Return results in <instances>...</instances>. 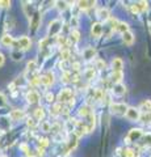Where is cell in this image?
Segmentation results:
<instances>
[{
	"label": "cell",
	"mask_w": 151,
	"mask_h": 157,
	"mask_svg": "<svg viewBox=\"0 0 151 157\" xmlns=\"http://www.w3.org/2000/svg\"><path fill=\"white\" fill-rule=\"evenodd\" d=\"M61 30H62V21L61 20H53V21L49 24V30H47L49 37L58 36Z\"/></svg>",
	"instance_id": "1"
},
{
	"label": "cell",
	"mask_w": 151,
	"mask_h": 157,
	"mask_svg": "<svg viewBox=\"0 0 151 157\" xmlns=\"http://www.w3.org/2000/svg\"><path fill=\"white\" fill-rule=\"evenodd\" d=\"M128 105L126 104H117V102H114V104H110V113L114 115H120L122 117L126 114V110H128Z\"/></svg>",
	"instance_id": "2"
},
{
	"label": "cell",
	"mask_w": 151,
	"mask_h": 157,
	"mask_svg": "<svg viewBox=\"0 0 151 157\" xmlns=\"http://www.w3.org/2000/svg\"><path fill=\"white\" fill-rule=\"evenodd\" d=\"M74 97L72 96V89L70 88H63V89L59 92V94H58V104H67L71 98Z\"/></svg>",
	"instance_id": "3"
},
{
	"label": "cell",
	"mask_w": 151,
	"mask_h": 157,
	"mask_svg": "<svg viewBox=\"0 0 151 157\" xmlns=\"http://www.w3.org/2000/svg\"><path fill=\"white\" fill-rule=\"evenodd\" d=\"M142 136H143L142 130L141 128H133V130L129 131V134H128V136H126L125 140H126V143H133V141L139 140Z\"/></svg>",
	"instance_id": "4"
},
{
	"label": "cell",
	"mask_w": 151,
	"mask_h": 157,
	"mask_svg": "<svg viewBox=\"0 0 151 157\" xmlns=\"http://www.w3.org/2000/svg\"><path fill=\"white\" fill-rule=\"evenodd\" d=\"M125 117L128 118L130 122H139V118H141V111L135 107H128L126 110V114Z\"/></svg>",
	"instance_id": "5"
},
{
	"label": "cell",
	"mask_w": 151,
	"mask_h": 157,
	"mask_svg": "<svg viewBox=\"0 0 151 157\" xmlns=\"http://www.w3.org/2000/svg\"><path fill=\"white\" fill-rule=\"evenodd\" d=\"M17 46H18V50H29L32 46V41H30V38L26 37V36H22L17 39Z\"/></svg>",
	"instance_id": "6"
},
{
	"label": "cell",
	"mask_w": 151,
	"mask_h": 157,
	"mask_svg": "<svg viewBox=\"0 0 151 157\" xmlns=\"http://www.w3.org/2000/svg\"><path fill=\"white\" fill-rule=\"evenodd\" d=\"M87 132H88V130H87V124L83 123V122H77L74 131H72V134H75L77 137H80L83 135H85Z\"/></svg>",
	"instance_id": "7"
},
{
	"label": "cell",
	"mask_w": 151,
	"mask_h": 157,
	"mask_svg": "<svg viewBox=\"0 0 151 157\" xmlns=\"http://www.w3.org/2000/svg\"><path fill=\"white\" fill-rule=\"evenodd\" d=\"M41 84H43L45 86H50V85L54 84V73L46 72L45 75L41 77Z\"/></svg>",
	"instance_id": "8"
},
{
	"label": "cell",
	"mask_w": 151,
	"mask_h": 157,
	"mask_svg": "<svg viewBox=\"0 0 151 157\" xmlns=\"http://www.w3.org/2000/svg\"><path fill=\"white\" fill-rule=\"evenodd\" d=\"M91 34H92V37H95V38L101 37V34H103V25H101V22H95V24H92Z\"/></svg>",
	"instance_id": "9"
},
{
	"label": "cell",
	"mask_w": 151,
	"mask_h": 157,
	"mask_svg": "<svg viewBox=\"0 0 151 157\" xmlns=\"http://www.w3.org/2000/svg\"><path fill=\"white\" fill-rule=\"evenodd\" d=\"M96 16L99 20H101V21H106V20H109V16H110V13H109V9L108 8H99L97 9V12H96Z\"/></svg>",
	"instance_id": "10"
},
{
	"label": "cell",
	"mask_w": 151,
	"mask_h": 157,
	"mask_svg": "<svg viewBox=\"0 0 151 157\" xmlns=\"http://www.w3.org/2000/svg\"><path fill=\"white\" fill-rule=\"evenodd\" d=\"M122 68H124V62L121 58H114L112 60V70H113V72H122Z\"/></svg>",
	"instance_id": "11"
},
{
	"label": "cell",
	"mask_w": 151,
	"mask_h": 157,
	"mask_svg": "<svg viewBox=\"0 0 151 157\" xmlns=\"http://www.w3.org/2000/svg\"><path fill=\"white\" fill-rule=\"evenodd\" d=\"M24 117H25V113H24L22 110H20V109H14V110H12L11 113H9V118H11L12 121H20Z\"/></svg>",
	"instance_id": "12"
},
{
	"label": "cell",
	"mask_w": 151,
	"mask_h": 157,
	"mask_svg": "<svg viewBox=\"0 0 151 157\" xmlns=\"http://www.w3.org/2000/svg\"><path fill=\"white\" fill-rule=\"evenodd\" d=\"M26 100L29 104H37V102L40 101V94H38V92H36V90H30V92H28V94H26Z\"/></svg>",
	"instance_id": "13"
},
{
	"label": "cell",
	"mask_w": 151,
	"mask_h": 157,
	"mask_svg": "<svg viewBox=\"0 0 151 157\" xmlns=\"http://www.w3.org/2000/svg\"><path fill=\"white\" fill-rule=\"evenodd\" d=\"M134 39H135L134 34L131 33L130 30L122 34V41H124V43H125V45H128V46H131V45H133V43H134Z\"/></svg>",
	"instance_id": "14"
},
{
	"label": "cell",
	"mask_w": 151,
	"mask_h": 157,
	"mask_svg": "<svg viewBox=\"0 0 151 157\" xmlns=\"http://www.w3.org/2000/svg\"><path fill=\"white\" fill-rule=\"evenodd\" d=\"M77 137L75 134H71L70 137H69V140H67V148H69V151H74L76 148V145H77Z\"/></svg>",
	"instance_id": "15"
},
{
	"label": "cell",
	"mask_w": 151,
	"mask_h": 157,
	"mask_svg": "<svg viewBox=\"0 0 151 157\" xmlns=\"http://www.w3.org/2000/svg\"><path fill=\"white\" fill-rule=\"evenodd\" d=\"M112 92H113L114 96H124L126 92V88L122 82H121V84H114V86L112 88Z\"/></svg>",
	"instance_id": "16"
},
{
	"label": "cell",
	"mask_w": 151,
	"mask_h": 157,
	"mask_svg": "<svg viewBox=\"0 0 151 157\" xmlns=\"http://www.w3.org/2000/svg\"><path fill=\"white\" fill-rule=\"evenodd\" d=\"M83 56H84L85 60H91V59H93L96 56V50L92 47H87L84 51H83Z\"/></svg>",
	"instance_id": "17"
},
{
	"label": "cell",
	"mask_w": 151,
	"mask_h": 157,
	"mask_svg": "<svg viewBox=\"0 0 151 157\" xmlns=\"http://www.w3.org/2000/svg\"><path fill=\"white\" fill-rule=\"evenodd\" d=\"M114 29L118 30L120 33H126L129 32V25L126 22H122V21H116V25H114Z\"/></svg>",
	"instance_id": "18"
},
{
	"label": "cell",
	"mask_w": 151,
	"mask_h": 157,
	"mask_svg": "<svg viewBox=\"0 0 151 157\" xmlns=\"http://www.w3.org/2000/svg\"><path fill=\"white\" fill-rule=\"evenodd\" d=\"M40 22H41V16H40V13H34V14L32 16V18H30V26H32L33 30H36V29L38 28Z\"/></svg>",
	"instance_id": "19"
},
{
	"label": "cell",
	"mask_w": 151,
	"mask_h": 157,
	"mask_svg": "<svg viewBox=\"0 0 151 157\" xmlns=\"http://www.w3.org/2000/svg\"><path fill=\"white\" fill-rule=\"evenodd\" d=\"M14 43V39L12 36H9V34H4V36L2 37V45L3 46H6V47H9V46H12Z\"/></svg>",
	"instance_id": "20"
},
{
	"label": "cell",
	"mask_w": 151,
	"mask_h": 157,
	"mask_svg": "<svg viewBox=\"0 0 151 157\" xmlns=\"http://www.w3.org/2000/svg\"><path fill=\"white\" fill-rule=\"evenodd\" d=\"M92 113V110H91V107L88 106V105H81L80 107H79V111H77V114H79L80 117H88L89 114Z\"/></svg>",
	"instance_id": "21"
},
{
	"label": "cell",
	"mask_w": 151,
	"mask_h": 157,
	"mask_svg": "<svg viewBox=\"0 0 151 157\" xmlns=\"http://www.w3.org/2000/svg\"><path fill=\"white\" fill-rule=\"evenodd\" d=\"M139 111L142 110L143 113H150L151 111V101L150 100H145L141 102V105H139Z\"/></svg>",
	"instance_id": "22"
},
{
	"label": "cell",
	"mask_w": 151,
	"mask_h": 157,
	"mask_svg": "<svg viewBox=\"0 0 151 157\" xmlns=\"http://www.w3.org/2000/svg\"><path fill=\"white\" fill-rule=\"evenodd\" d=\"M79 39H80L79 30H76V29H72L71 33H70V41H69V43H76Z\"/></svg>",
	"instance_id": "23"
},
{
	"label": "cell",
	"mask_w": 151,
	"mask_h": 157,
	"mask_svg": "<svg viewBox=\"0 0 151 157\" xmlns=\"http://www.w3.org/2000/svg\"><path fill=\"white\" fill-rule=\"evenodd\" d=\"M77 4V8H79L80 9V11H81V9H83V11H85V9H88V8H91L92 6H95V2H77L76 3Z\"/></svg>",
	"instance_id": "24"
},
{
	"label": "cell",
	"mask_w": 151,
	"mask_h": 157,
	"mask_svg": "<svg viewBox=\"0 0 151 157\" xmlns=\"http://www.w3.org/2000/svg\"><path fill=\"white\" fill-rule=\"evenodd\" d=\"M43 118H45V110H43V107H37L34 110V119L42 121Z\"/></svg>",
	"instance_id": "25"
},
{
	"label": "cell",
	"mask_w": 151,
	"mask_h": 157,
	"mask_svg": "<svg viewBox=\"0 0 151 157\" xmlns=\"http://www.w3.org/2000/svg\"><path fill=\"white\" fill-rule=\"evenodd\" d=\"M122 78H124L122 72H113V75H112V80L114 81V84H121Z\"/></svg>",
	"instance_id": "26"
},
{
	"label": "cell",
	"mask_w": 151,
	"mask_h": 157,
	"mask_svg": "<svg viewBox=\"0 0 151 157\" xmlns=\"http://www.w3.org/2000/svg\"><path fill=\"white\" fill-rule=\"evenodd\" d=\"M50 114H51V115H58V114H62V105H61V104H54V105L51 106Z\"/></svg>",
	"instance_id": "27"
},
{
	"label": "cell",
	"mask_w": 151,
	"mask_h": 157,
	"mask_svg": "<svg viewBox=\"0 0 151 157\" xmlns=\"http://www.w3.org/2000/svg\"><path fill=\"white\" fill-rule=\"evenodd\" d=\"M70 56H71V51L69 50V48H63V50L61 51V60H62V62L69 60Z\"/></svg>",
	"instance_id": "28"
},
{
	"label": "cell",
	"mask_w": 151,
	"mask_h": 157,
	"mask_svg": "<svg viewBox=\"0 0 151 157\" xmlns=\"http://www.w3.org/2000/svg\"><path fill=\"white\" fill-rule=\"evenodd\" d=\"M137 7H138V11L139 12H146L149 9V3L142 0V2H138L137 3Z\"/></svg>",
	"instance_id": "29"
},
{
	"label": "cell",
	"mask_w": 151,
	"mask_h": 157,
	"mask_svg": "<svg viewBox=\"0 0 151 157\" xmlns=\"http://www.w3.org/2000/svg\"><path fill=\"white\" fill-rule=\"evenodd\" d=\"M26 70H28V72H34L36 70H37V62L36 60H29L28 62V64H26Z\"/></svg>",
	"instance_id": "30"
},
{
	"label": "cell",
	"mask_w": 151,
	"mask_h": 157,
	"mask_svg": "<svg viewBox=\"0 0 151 157\" xmlns=\"http://www.w3.org/2000/svg\"><path fill=\"white\" fill-rule=\"evenodd\" d=\"M124 155L125 157H138V152L133 148H128V149H125Z\"/></svg>",
	"instance_id": "31"
},
{
	"label": "cell",
	"mask_w": 151,
	"mask_h": 157,
	"mask_svg": "<svg viewBox=\"0 0 151 157\" xmlns=\"http://www.w3.org/2000/svg\"><path fill=\"white\" fill-rule=\"evenodd\" d=\"M41 130H42L43 132H50V131H51V124L49 123L47 121H43L42 123H41Z\"/></svg>",
	"instance_id": "32"
},
{
	"label": "cell",
	"mask_w": 151,
	"mask_h": 157,
	"mask_svg": "<svg viewBox=\"0 0 151 157\" xmlns=\"http://www.w3.org/2000/svg\"><path fill=\"white\" fill-rule=\"evenodd\" d=\"M95 75H96V71L93 70V68H89V70H87L85 73H84L85 78H88V80H92V78L95 77Z\"/></svg>",
	"instance_id": "33"
},
{
	"label": "cell",
	"mask_w": 151,
	"mask_h": 157,
	"mask_svg": "<svg viewBox=\"0 0 151 157\" xmlns=\"http://www.w3.org/2000/svg\"><path fill=\"white\" fill-rule=\"evenodd\" d=\"M61 80H62L63 82H70V81H71V73H70V72H67V71H65V72L62 73Z\"/></svg>",
	"instance_id": "34"
},
{
	"label": "cell",
	"mask_w": 151,
	"mask_h": 157,
	"mask_svg": "<svg viewBox=\"0 0 151 157\" xmlns=\"http://www.w3.org/2000/svg\"><path fill=\"white\" fill-rule=\"evenodd\" d=\"M143 144L145 145H151V132H147V134H143Z\"/></svg>",
	"instance_id": "35"
},
{
	"label": "cell",
	"mask_w": 151,
	"mask_h": 157,
	"mask_svg": "<svg viewBox=\"0 0 151 157\" xmlns=\"http://www.w3.org/2000/svg\"><path fill=\"white\" fill-rule=\"evenodd\" d=\"M20 149L24 151V153H26L29 157H33V153H30V149H29V147L26 144H20Z\"/></svg>",
	"instance_id": "36"
},
{
	"label": "cell",
	"mask_w": 151,
	"mask_h": 157,
	"mask_svg": "<svg viewBox=\"0 0 151 157\" xmlns=\"http://www.w3.org/2000/svg\"><path fill=\"white\" fill-rule=\"evenodd\" d=\"M12 58H13V60H21L22 59V52H20V50L13 51L12 52Z\"/></svg>",
	"instance_id": "37"
},
{
	"label": "cell",
	"mask_w": 151,
	"mask_h": 157,
	"mask_svg": "<svg viewBox=\"0 0 151 157\" xmlns=\"http://www.w3.org/2000/svg\"><path fill=\"white\" fill-rule=\"evenodd\" d=\"M55 4H57V8L58 9H61V11H65V9L67 8V2H55Z\"/></svg>",
	"instance_id": "38"
},
{
	"label": "cell",
	"mask_w": 151,
	"mask_h": 157,
	"mask_svg": "<svg viewBox=\"0 0 151 157\" xmlns=\"http://www.w3.org/2000/svg\"><path fill=\"white\" fill-rule=\"evenodd\" d=\"M4 106H7V98L3 93H0V107H4Z\"/></svg>",
	"instance_id": "39"
},
{
	"label": "cell",
	"mask_w": 151,
	"mask_h": 157,
	"mask_svg": "<svg viewBox=\"0 0 151 157\" xmlns=\"http://www.w3.org/2000/svg\"><path fill=\"white\" fill-rule=\"evenodd\" d=\"M28 126L32 127V128L33 127H36L37 126V119H34V118H29L28 119Z\"/></svg>",
	"instance_id": "40"
},
{
	"label": "cell",
	"mask_w": 151,
	"mask_h": 157,
	"mask_svg": "<svg viewBox=\"0 0 151 157\" xmlns=\"http://www.w3.org/2000/svg\"><path fill=\"white\" fill-rule=\"evenodd\" d=\"M40 145H41V148L45 149L46 147L49 145V140H47V139H41V140H40Z\"/></svg>",
	"instance_id": "41"
},
{
	"label": "cell",
	"mask_w": 151,
	"mask_h": 157,
	"mask_svg": "<svg viewBox=\"0 0 151 157\" xmlns=\"http://www.w3.org/2000/svg\"><path fill=\"white\" fill-rule=\"evenodd\" d=\"M70 24H71V26H74V28H76L77 26V17H71V21H70Z\"/></svg>",
	"instance_id": "42"
},
{
	"label": "cell",
	"mask_w": 151,
	"mask_h": 157,
	"mask_svg": "<svg viewBox=\"0 0 151 157\" xmlns=\"http://www.w3.org/2000/svg\"><path fill=\"white\" fill-rule=\"evenodd\" d=\"M46 101L47 102H53V101H54V94H53V93H47V94H46Z\"/></svg>",
	"instance_id": "43"
},
{
	"label": "cell",
	"mask_w": 151,
	"mask_h": 157,
	"mask_svg": "<svg viewBox=\"0 0 151 157\" xmlns=\"http://www.w3.org/2000/svg\"><path fill=\"white\" fill-rule=\"evenodd\" d=\"M0 7L2 8H8V7H11V2H0Z\"/></svg>",
	"instance_id": "44"
},
{
	"label": "cell",
	"mask_w": 151,
	"mask_h": 157,
	"mask_svg": "<svg viewBox=\"0 0 151 157\" xmlns=\"http://www.w3.org/2000/svg\"><path fill=\"white\" fill-rule=\"evenodd\" d=\"M130 9H131V12L133 13H139V11H138V7H137V4H131V7H130Z\"/></svg>",
	"instance_id": "45"
},
{
	"label": "cell",
	"mask_w": 151,
	"mask_h": 157,
	"mask_svg": "<svg viewBox=\"0 0 151 157\" xmlns=\"http://www.w3.org/2000/svg\"><path fill=\"white\" fill-rule=\"evenodd\" d=\"M97 68H100V70L105 68V62H103V60H99V62H97Z\"/></svg>",
	"instance_id": "46"
},
{
	"label": "cell",
	"mask_w": 151,
	"mask_h": 157,
	"mask_svg": "<svg viewBox=\"0 0 151 157\" xmlns=\"http://www.w3.org/2000/svg\"><path fill=\"white\" fill-rule=\"evenodd\" d=\"M72 68H74V71H79V68H80V63H72Z\"/></svg>",
	"instance_id": "47"
},
{
	"label": "cell",
	"mask_w": 151,
	"mask_h": 157,
	"mask_svg": "<svg viewBox=\"0 0 151 157\" xmlns=\"http://www.w3.org/2000/svg\"><path fill=\"white\" fill-rule=\"evenodd\" d=\"M4 62H6V58H4V55H3L2 52H0V67L4 64Z\"/></svg>",
	"instance_id": "48"
},
{
	"label": "cell",
	"mask_w": 151,
	"mask_h": 157,
	"mask_svg": "<svg viewBox=\"0 0 151 157\" xmlns=\"http://www.w3.org/2000/svg\"><path fill=\"white\" fill-rule=\"evenodd\" d=\"M149 30H150V34H151V24H150V26H149Z\"/></svg>",
	"instance_id": "49"
},
{
	"label": "cell",
	"mask_w": 151,
	"mask_h": 157,
	"mask_svg": "<svg viewBox=\"0 0 151 157\" xmlns=\"http://www.w3.org/2000/svg\"><path fill=\"white\" fill-rule=\"evenodd\" d=\"M0 157H8V156H6V155H2V156H0Z\"/></svg>",
	"instance_id": "50"
}]
</instances>
